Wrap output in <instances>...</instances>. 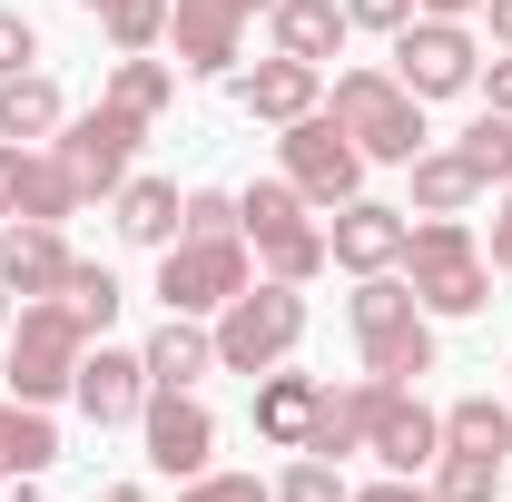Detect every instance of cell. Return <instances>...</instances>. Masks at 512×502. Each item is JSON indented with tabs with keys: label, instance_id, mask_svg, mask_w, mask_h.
Listing matches in <instances>:
<instances>
[{
	"label": "cell",
	"instance_id": "7402d4cb",
	"mask_svg": "<svg viewBox=\"0 0 512 502\" xmlns=\"http://www.w3.org/2000/svg\"><path fill=\"white\" fill-rule=\"evenodd\" d=\"M237 227H247V247L266 256V247H286L296 227H316V207L296 197V178L276 168V178H256V188H237Z\"/></svg>",
	"mask_w": 512,
	"mask_h": 502
},
{
	"label": "cell",
	"instance_id": "603a6c76",
	"mask_svg": "<svg viewBox=\"0 0 512 502\" xmlns=\"http://www.w3.org/2000/svg\"><path fill=\"white\" fill-rule=\"evenodd\" d=\"M138 365H148V384H188L197 394V375H217V335H207L197 315H168V325L138 345Z\"/></svg>",
	"mask_w": 512,
	"mask_h": 502
},
{
	"label": "cell",
	"instance_id": "d4e9b609",
	"mask_svg": "<svg viewBox=\"0 0 512 502\" xmlns=\"http://www.w3.org/2000/svg\"><path fill=\"white\" fill-rule=\"evenodd\" d=\"M178 227H188L178 178H128V188H119V237H128V247H178Z\"/></svg>",
	"mask_w": 512,
	"mask_h": 502
},
{
	"label": "cell",
	"instance_id": "5bb4252c",
	"mask_svg": "<svg viewBox=\"0 0 512 502\" xmlns=\"http://www.w3.org/2000/svg\"><path fill=\"white\" fill-rule=\"evenodd\" d=\"M404 207H375V197H345L335 207V227H325V247H335V266L345 276H384V266H404Z\"/></svg>",
	"mask_w": 512,
	"mask_h": 502
},
{
	"label": "cell",
	"instance_id": "83f0119b",
	"mask_svg": "<svg viewBox=\"0 0 512 502\" xmlns=\"http://www.w3.org/2000/svg\"><path fill=\"white\" fill-rule=\"evenodd\" d=\"M444 443L453 453H503L512 463V394H463V404H444Z\"/></svg>",
	"mask_w": 512,
	"mask_h": 502
},
{
	"label": "cell",
	"instance_id": "e0dca14e",
	"mask_svg": "<svg viewBox=\"0 0 512 502\" xmlns=\"http://www.w3.org/2000/svg\"><path fill=\"white\" fill-rule=\"evenodd\" d=\"M266 30H276V50H286V60H306V69L345 60V40H355L345 0H276V10H266Z\"/></svg>",
	"mask_w": 512,
	"mask_h": 502
},
{
	"label": "cell",
	"instance_id": "7c38bea8",
	"mask_svg": "<svg viewBox=\"0 0 512 502\" xmlns=\"http://www.w3.org/2000/svg\"><path fill=\"white\" fill-rule=\"evenodd\" d=\"M0 197H10L20 227H69V217L89 207L79 178L60 168V148H20V138H0Z\"/></svg>",
	"mask_w": 512,
	"mask_h": 502
},
{
	"label": "cell",
	"instance_id": "9a60e30c",
	"mask_svg": "<svg viewBox=\"0 0 512 502\" xmlns=\"http://www.w3.org/2000/svg\"><path fill=\"white\" fill-rule=\"evenodd\" d=\"M69 394H79V414H89L99 434H109V424H138V404H148V365H138V355H119V345H89Z\"/></svg>",
	"mask_w": 512,
	"mask_h": 502
},
{
	"label": "cell",
	"instance_id": "cb8c5ba5",
	"mask_svg": "<svg viewBox=\"0 0 512 502\" xmlns=\"http://www.w3.org/2000/svg\"><path fill=\"white\" fill-rule=\"evenodd\" d=\"M60 119H69V99H60V79L50 69H10L0 79V138H60Z\"/></svg>",
	"mask_w": 512,
	"mask_h": 502
},
{
	"label": "cell",
	"instance_id": "e575fe53",
	"mask_svg": "<svg viewBox=\"0 0 512 502\" xmlns=\"http://www.w3.org/2000/svg\"><path fill=\"white\" fill-rule=\"evenodd\" d=\"M178 502H276V483H256V473H197Z\"/></svg>",
	"mask_w": 512,
	"mask_h": 502
},
{
	"label": "cell",
	"instance_id": "d6986e66",
	"mask_svg": "<svg viewBox=\"0 0 512 502\" xmlns=\"http://www.w3.org/2000/svg\"><path fill=\"white\" fill-rule=\"evenodd\" d=\"M316 384H325V375H286V365H266V384H256V443H276V453H306Z\"/></svg>",
	"mask_w": 512,
	"mask_h": 502
},
{
	"label": "cell",
	"instance_id": "44dd1931",
	"mask_svg": "<svg viewBox=\"0 0 512 502\" xmlns=\"http://www.w3.org/2000/svg\"><path fill=\"white\" fill-rule=\"evenodd\" d=\"M50 463H60V424H50V404L0 394V483H30V473H50Z\"/></svg>",
	"mask_w": 512,
	"mask_h": 502
},
{
	"label": "cell",
	"instance_id": "6da1fadb",
	"mask_svg": "<svg viewBox=\"0 0 512 502\" xmlns=\"http://www.w3.org/2000/svg\"><path fill=\"white\" fill-rule=\"evenodd\" d=\"M345 325H355V355H365V375H375V384L434 375V315L414 306V286H404L394 266H384V276H355Z\"/></svg>",
	"mask_w": 512,
	"mask_h": 502
},
{
	"label": "cell",
	"instance_id": "ab89813d",
	"mask_svg": "<svg viewBox=\"0 0 512 502\" xmlns=\"http://www.w3.org/2000/svg\"><path fill=\"white\" fill-rule=\"evenodd\" d=\"M483 256H493V276H512V188H503V207H493V247Z\"/></svg>",
	"mask_w": 512,
	"mask_h": 502
},
{
	"label": "cell",
	"instance_id": "3957f363",
	"mask_svg": "<svg viewBox=\"0 0 512 502\" xmlns=\"http://www.w3.org/2000/svg\"><path fill=\"white\" fill-rule=\"evenodd\" d=\"M404 286H414L424 315H483L493 256H483V237H473L463 217H424V227L404 237Z\"/></svg>",
	"mask_w": 512,
	"mask_h": 502
},
{
	"label": "cell",
	"instance_id": "ba28073f",
	"mask_svg": "<svg viewBox=\"0 0 512 502\" xmlns=\"http://www.w3.org/2000/svg\"><path fill=\"white\" fill-rule=\"evenodd\" d=\"M473 69H483V40H473L463 20L414 10V20L394 30V79H404L414 99H463V89H473Z\"/></svg>",
	"mask_w": 512,
	"mask_h": 502
},
{
	"label": "cell",
	"instance_id": "f1b7e54d",
	"mask_svg": "<svg viewBox=\"0 0 512 502\" xmlns=\"http://www.w3.org/2000/svg\"><path fill=\"white\" fill-rule=\"evenodd\" d=\"M89 20L109 30V50H119V60L168 40V0H89Z\"/></svg>",
	"mask_w": 512,
	"mask_h": 502
},
{
	"label": "cell",
	"instance_id": "1f68e13d",
	"mask_svg": "<svg viewBox=\"0 0 512 502\" xmlns=\"http://www.w3.org/2000/svg\"><path fill=\"white\" fill-rule=\"evenodd\" d=\"M463 158H473L483 188H512V119H503V109H483V119L463 128Z\"/></svg>",
	"mask_w": 512,
	"mask_h": 502
},
{
	"label": "cell",
	"instance_id": "f6af8a7d",
	"mask_svg": "<svg viewBox=\"0 0 512 502\" xmlns=\"http://www.w3.org/2000/svg\"><path fill=\"white\" fill-rule=\"evenodd\" d=\"M237 10H276V0H237Z\"/></svg>",
	"mask_w": 512,
	"mask_h": 502
},
{
	"label": "cell",
	"instance_id": "52a82bcc",
	"mask_svg": "<svg viewBox=\"0 0 512 502\" xmlns=\"http://www.w3.org/2000/svg\"><path fill=\"white\" fill-rule=\"evenodd\" d=\"M247 276V237H178V247H158V306L168 315H217Z\"/></svg>",
	"mask_w": 512,
	"mask_h": 502
},
{
	"label": "cell",
	"instance_id": "ee69618b",
	"mask_svg": "<svg viewBox=\"0 0 512 502\" xmlns=\"http://www.w3.org/2000/svg\"><path fill=\"white\" fill-rule=\"evenodd\" d=\"M0 325H10V276H0Z\"/></svg>",
	"mask_w": 512,
	"mask_h": 502
},
{
	"label": "cell",
	"instance_id": "f546056e",
	"mask_svg": "<svg viewBox=\"0 0 512 502\" xmlns=\"http://www.w3.org/2000/svg\"><path fill=\"white\" fill-rule=\"evenodd\" d=\"M503 493V453H434V502H493Z\"/></svg>",
	"mask_w": 512,
	"mask_h": 502
},
{
	"label": "cell",
	"instance_id": "5b68a950",
	"mask_svg": "<svg viewBox=\"0 0 512 502\" xmlns=\"http://www.w3.org/2000/svg\"><path fill=\"white\" fill-rule=\"evenodd\" d=\"M79 355H89V325L60 296H30L20 325H10V394L20 404H60L69 384H79Z\"/></svg>",
	"mask_w": 512,
	"mask_h": 502
},
{
	"label": "cell",
	"instance_id": "2e32d148",
	"mask_svg": "<svg viewBox=\"0 0 512 502\" xmlns=\"http://www.w3.org/2000/svg\"><path fill=\"white\" fill-rule=\"evenodd\" d=\"M237 109L247 119H266V128H286V119H306V109H325V69H306V60H256V69H237Z\"/></svg>",
	"mask_w": 512,
	"mask_h": 502
},
{
	"label": "cell",
	"instance_id": "ffe728a7",
	"mask_svg": "<svg viewBox=\"0 0 512 502\" xmlns=\"http://www.w3.org/2000/svg\"><path fill=\"white\" fill-rule=\"evenodd\" d=\"M365 414H375V375H355V384H316V424H306V453H325V463L365 453Z\"/></svg>",
	"mask_w": 512,
	"mask_h": 502
},
{
	"label": "cell",
	"instance_id": "60d3db41",
	"mask_svg": "<svg viewBox=\"0 0 512 502\" xmlns=\"http://www.w3.org/2000/svg\"><path fill=\"white\" fill-rule=\"evenodd\" d=\"M483 20H493V50H512V0H483Z\"/></svg>",
	"mask_w": 512,
	"mask_h": 502
},
{
	"label": "cell",
	"instance_id": "bcb514c9",
	"mask_svg": "<svg viewBox=\"0 0 512 502\" xmlns=\"http://www.w3.org/2000/svg\"><path fill=\"white\" fill-rule=\"evenodd\" d=\"M0 227H10V197H0Z\"/></svg>",
	"mask_w": 512,
	"mask_h": 502
},
{
	"label": "cell",
	"instance_id": "74e56055",
	"mask_svg": "<svg viewBox=\"0 0 512 502\" xmlns=\"http://www.w3.org/2000/svg\"><path fill=\"white\" fill-rule=\"evenodd\" d=\"M473 89H483V109H503V119H512V50H493V60L473 69Z\"/></svg>",
	"mask_w": 512,
	"mask_h": 502
},
{
	"label": "cell",
	"instance_id": "f35d334b",
	"mask_svg": "<svg viewBox=\"0 0 512 502\" xmlns=\"http://www.w3.org/2000/svg\"><path fill=\"white\" fill-rule=\"evenodd\" d=\"M345 502H434V483H414V473H384V483H365V493H345Z\"/></svg>",
	"mask_w": 512,
	"mask_h": 502
},
{
	"label": "cell",
	"instance_id": "30bf717a",
	"mask_svg": "<svg viewBox=\"0 0 512 502\" xmlns=\"http://www.w3.org/2000/svg\"><path fill=\"white\" fill-rule=\"evenodd\" d=\"M138 443H148V463H158L168 483H197L207 453H217V414L197 404L188 384H148V404H138Z\"/></svg>",
	"mask_w": 512,
	"mask_h": 502
},
{
	"label": "cell",
	"instance_id": "7a4b0ae2",
	"mask_svg": "<svg viewBox=\"0 0 512 502\" xmlns=\"http://www.w3.org/2000/svg\"><path fill=\"white\" fill-rule=\"evenodd\" d=\"M325 119L345 128L355 148H365V168H414V148H424V99L394 79V69H345L335 89H325Z\"/></svg>",
	"mask_w": 512,
	"mask_h": 502
},
{
	"label": "cell",
	"instance_id": "484cf974",
	"mask_svg": "<svg viewBox=\"0 0 512 502\" xmlns=\"http://www.w3.org/2000/svg\"><path fill=\"white\" fill-rule=\"evenodd\" d=\"M99 99H119L128 119H168V109H178V60H158V50H128L119 69H109V89H99Z\"/></svg>",
	"mask_w": 512,
	"mask_h": 502
},
{
	"label": "cell",
	"instance_id": "7dc6e473",
	"mask_svg": "<svg viewBox=\"0 0 512 502\" xmlns=\"http://www.w3.org/2000/svg\"><path fill=\"white\" fill-rule=\"evenodd\" d=\"M503 375H512V365H503Z\"/></svg>",
	"mask_w": 512,
	"mask_h": 502
},
{
	"label": "cell",
	"instance_id": "4fadbf2b",
	"mask_svg": "<svg viewBox=\"0 0 512 502\" xmlns=\"http://www.w3.org/2000/svg\"><path fill=\"white\" fill-rule=\"evenodd\" d=\"M168 50L197 79H237V50H247V10L237 0H168Z\"/></svg>",
	"mask_w": 512,
	"mask_h": 502
},
{
	"label": "cell",
	"instance_id": "d590c367",
	"mask_svg": "<svg viewBox=\"0 0 512 502\" xmlns=\"http://www.w3.org/2000/svg\"><path fill=\"white\" fill-rule=\"evenodd\" d=\"M30 60H40V30H30L20 10H0V79H10V69H30Z\"/></svg>",
	"mask_w": 512,
	"mask_h": 502
},
{
	"label": "cell",
	"instance_id": "277c9868",
	"mask_svg": "<svg viewBox=\"0 0 512 502\" xmlns=\"http://www.w3.org/2000/svg\"><path fill=\"white\" fill-rule=\"evenodd\" d=\"M207 335H217V375H266V365H286L306 345V296L276 286V276H256V286H237L217 306Z\"/></svg>",
	"mask_w": 512,
	"mask_h": 502
},
{
	"label": "cell",
	"instance_id": "8992f818",
	"mask_svg": "<svg viewBox=\"0 0 512 502\" xmlns=\"http://www.w3.org/2000/svg\"><path fill=\"white\" fill-rule=\"evenodd\" d=\"M276 158H286V178H296V197L306 207H345V197H365V148L345 138V128L325 119V109H306V119H286V138H276Z\"/></svg>",
	"mask_w": 512,
	"mask_h": 502
},
{
	"label": "cell",
	"instance_id": "b9f144b4",
	"mask_svg": "<svg viewBox=\"0 0 512 502\" xmlns=\"http://www.w3.org/2000/svg\"><path fill=\"white\" fill-rule=\"evenodd\" d=\"M414 10H434V20H463V10H483V0H414Z\"/></svg>",
	"mask_w": 512,
	"mask_h": 502
},
{
	"label": "cell",
	"instance_id": "4dcf8cb0",
	"mask_svg": "<svg viewBox=\"0 0 512 502\" xmlns=\"http://www.w3.org/2000/svg\"><path fill=\"white\" fill-rule=\"evenodd\" d=\"M60 306L89 325V335H109V315H119V276L99 266V256H69V286H60Z\"/></svg>",
	"mask_w": 512,
	"mask_h": 502
},
{
	"label": "cell",
	"instance_id": "9c48e42d",
	"mask_svg": "<svg viewBox=\"0 0 512 502\" xmlns=\"http://www.w3.org/2000/svg\"><path fill=\"white\" fill-rule=\"evenodd\" d=\"M138 138H148V119H128L119 99H99V109L60 119V168L79 178V197H119V188H128V158H138Z\"/></svg>",
	"mask_w": 512,
	"mask_h": 502
},
{
	"label": "cell",
	"instance_id": "4316f807",
	"mask_svg": "<svg viewBox=\"0 0 512 502\" xmlns=\"http://www.w3.org/2000/svg\"><path fill=\"white\" fill-rule=\"evenodd\" d=\"M473 197H483V178L463 148H414V217H463Z\"/></svg>",
	"mask_w": 512,
	"mask_h": 502
},
{
	"label": "cell",
	"instance_id": "8d00e7d4",
	"mask_svg": "<svg viewBox=\"0 0 512 502\" xmlns=\"http://www.w3.org/2000/svg\"><path fill=\"white\" fill-rule=\"evenodd\" d=\"M345 20H355V30H384V40H394V30L414 20V0H345Z\"/></svg>",
	"mask_w": 512,
	"mask_h": 502
},
{
	"label": "cell",
	"instance_id": "836d02e7",
	"mask_svg": "<svg viewBox=\"0 0 512 502\" xmlns=\"http://www.w3.org/2000/svg\"><path fill=\"white\" fill-rule=\"evenodd\" d=\"M178 237H247V227H237V197L227 188H188V227H178Z\"/></svg>",
	"mask_w": 512,
	"mask_h": 502
},
{
	"label": "cell",
	"instance_id": "7bdbcfd3",
	"mask_svg": "<svg viewBox=\"0 0 512 502\" xmlns=\"http://www.w3.org/2000/svg\"><path fill=\"white\" fill-rule=\"evenodd\" d=\"M99 502H148V493H138V483H109V493H99Z\"/></svg>",
	"mask_w": 512,
	"mask_h": 502
},
{
	"label": "cell",
	"instance_id": "ac0fdd59",
	"mask_svg": "<svg viewBox=\"0 0 512 502\" xmlns=\"http://www.w3.org/2000/svg\"><path fill=\"white\" fill-rule=\"evenodd\" d=\"M0 276H10V296H60L69 286V237L60 227H0Z\"/></svg>",
	"mask_w": 512,
	"mask_h": 502
},
{
	"label": "cell",
	"instance_id": "d6a6232c",
	"mask_svg": "<svg viewBox=\"0 0 512 502\" xmlns=\"http://www.w3.org/2000/svg\"><path fill=\"white\" fill-rule=\"evenodd\" d=\"M345 493H355V483H345L325 453H296V463H286V483H276V502H345Z\"/></svg>",
	"mask_w": 512,
	"mask_h": 502
},
{
	"label": "cell",
	"instance_id": "8fae6325",
	"mask_svg": "<svg viewBox=\"0 0 512 502\" xmlns=\"http://www.w3.org/2000/svg\"><path fill=\"white\" fill-rule=\"evenodd\" d=\"M365 453L384 473H434L444 453V414L414 394V384H375V414H365Z\"/></svg>",
	"mask_w": 512,
	"mask_h": 502
}]
</instances>
